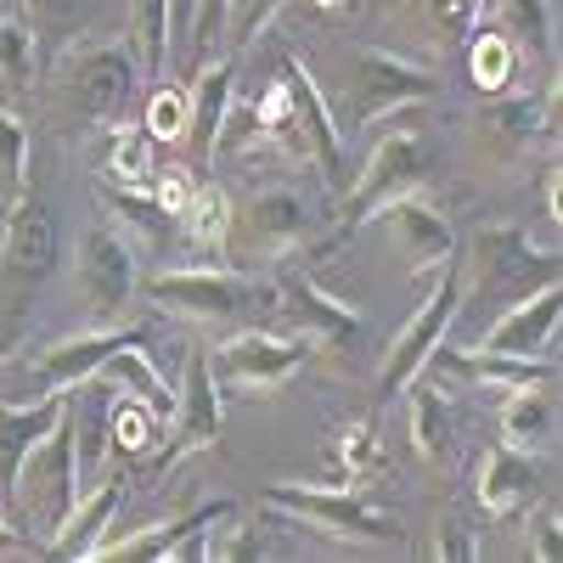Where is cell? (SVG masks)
<instances>
[{"instance_id": "d6a6232c", "label": "cell", "mask_w": 563, "mask_h": 563, "mask_svg": "<svg viewBox=\"0 0 563 563\" xmlns=\"http://www.w3.org/2000/svg\"><path fill=\"white\" fill-rule=\"evenodd\" d=\"M474 45H467V74H474V85L485 90V97H501V90L512 85V74H519V45H512L496 23L490 29H474L467 34Z\"/></svg>"}, {"instance_id": "7a4b0ae2", "label": "cell", "mask_w": 563, "mask_h": 563, "mask_svg": "<svg viewBox=\"0 0 563 563\" xmlns=\"http://www.w3.org/2000/svg\"><path fill=\"white\" fill-rule=\"evenodd\" d=\"M57 265V220L34 186L7 203V231H0V355L23 333V321Z\"/></svg>"}, {"instance_id": "ee69618b", "label": "cell", "mask_w": 563, "mask_h": 563, "mask_svg": "<svg viewBox=\"0 0 563 563\" xmlns=\"http://www.w3.org/2000/svg\"><path fill=\"white\" fill-rule=\"evenodd\" d=\"M192 7H198V0H169V63L186 52V34H192Z\"/></svg>"}, {"instance_id": "7bdbcfd3", "label": "cell", "mask_w": 563, "mask_h": 563, "mask_svg": "<svg viewBox=\"0 0 563 563\" xmlns=\"http://www.w3.org/2000/svg\"><path fill=\"white\" fill-rule=\"evenodd\" d=\"M147 198H153L164 214H180V209H186V198H192V175H186V169L153 175V180H147Z\"/></svg>"}, {"instance_id": "6da1fadb", "label": "cell", "mask_w": 563, "mask_h": 563, "mask_svg": "<svg viewBox=\"0 0 563 563\" xmlns=\"http://www.w3.org/2000/svg\"><path fill=\"white\" fill-rule=\"evenodd\" d=\"M135 85H141V63L130 40H79L57 57L52 108L74 130H108L130 113Z\"/></svg>"}, {"instance_id": "f35d334b", "label": "cell", "mask_w": 563, "mask_h": 563, "mask_svg": "<svg viewBox=\"0 0 563 563\" xmlns=\"http://www.w3.org/2000/svg\"><path fill=\"white\" fill-rule=\"evenodd\" d=\"M0 79L34 85V23L23 18H0Z\"/></svg>"}, {"instance_id": "ba28073f", "label": "cell", "mask_w": 563, "mask_h": 563, "mask_svg": "<svg viewBox=\"0 0 563 563\" xmlns=\"http://www.w3.org/2000/svg\"><path fill=\"white\" fill-rule=\"evenodd\" d=\"M74 282H79V299L85 316L97 327H113L124 316V305L141 294V265H135V243L124 231H113L108 220L85 225L79 238V260H74Z\"/></svg>"}, {"instance_id": "cb8c5ba5", "label": "cell", "mask_w": 563, "mask_h": 563, "mask_svg": "<svg viewBox=\"0 0 563 563\" xmlns=\"http://www.w3.org/2000/svg\"><path fill=\"white\" fill-rule=\"evenodd\" d=\"M249 220H254V249L260 254H288L310 238L316 214L305 209L299 192H288V186H276V192H260L249 203Z\"/></svg>"}, {"instance_id": "8d00e7d4", "label": "cell", "mask_w": 563, "mask_h": 563, "mask_svg": "<svg viewBox=\"0 0 563 563\" xmlns=\"http://www.w3.org/2000/svg\"><path fill=\"white\" fill-rule=\"evenodd\" d=\"M254 147H265L260 102H238V97H231V108H225V119H220V135H214V153H220V158H243V153H254Z\"/></svg>"}, {"instance_id": "2e32d148", "label": "cell", "mask_w": 563, "mask_h": 563, "mask_svg": "<svg viewBox=\"0 0 563 563\" xmlns=\"http://www.w3.org/2000/svg\"><path fill=\"white\" fill-rule=\"evenodd\" d=\"M231 501H209L186 519H169V525H147L141 536H108L90 558H130V563H164V558H186V563H203V547H209V530L220 519H231Z\"/></svg>"}, {"instance_id": "4dcf8cb0", "label": "cell", "mask_w": 563, "mask_h": 563, "mask_svg": "<svg viewBox=\"0 0 563 563\" xmlns=\"http://www.w3.org/2000/svg\"><path fill=\"white\" fill-rule=\"evenodd\" d=\"M490 124L512 141V147H541V141L558 135V85L547 97H512L490 113Z\"/></svg>"}, {"instance_id": "74e56055", "label": "cell", "mask_w": 563, "mask_h": 563, "mask_svg": "<svg viewBox=\"0 0 563 563\" xmlns=\"http://www.w3.org/2000/svg\"><path fill=\"white\" fill-rule=\"evenodd\" d=\"M186 113H192V90L186 85H158L147 97V119H141V130H147L153 141H180L186 135Z\"/></svg>"}, {"instance_id": "4fadbf2b", "label": "cell", "mask_w": 563, "mask_h": 563, "mask_svg": "<svg viewBox=\"0 0 563 563\" xmlns=\"http://www.w3.org/2000/svg\"><path fill=\"white\" fill-rule=\"evenodd\" d=\"M271 288H276V310L288 316V321H294V333L310 339L316 350H355V344H361V333H366L361 310L344 305V299H333L316 276H305V271H282Z\"/></svg>"}, {"instance_id": "9c48e42d", "label": "cell", "mask_w": 563, "mask_h": 563, "mask_svg": "<svg viewBox=\"0 0 563 563\" xmlns=\"http://www.w3.org/2000/svg\"><path fill=\"white\" fill-rule=\"evenodd\" d=\"M474 282L490 299H525L558 282V249H541L525 225H485L474 238Z\"/></svg>"}, {"instance_id": "ab89813d", "label": "cell", "mask_w": 563, "mask_h": 563, "mask_svg": "<svg viewBox=\"0 0 563 563\" xmlns=\"http://www.w3.org/2000/svg\"><path fill=\"white\" fill-rule=\"evenodd\" d=\"M282 0H225V18H220V34H225V52H243L265 34V23L276 18Z\"/></svg>"}, {"instance_id": "7dc6e473", "label": "cell", "mask_w": 563, "mask_h": 563, "mask_svg": "<svg viewBox=\"0 0 563 563\" xmlns=\"http://www.w3.org/2000/svg\"><path fill=\"white\" fill-rule=\"evenodd\" d=\"M310 7H321V12H344V7H355V0H310Z\"/></svg>"}, {"instance_id": "f6af8a7d", "label": "cell", "mask_w": 563, "mask_h": 563, "mask_svg": "<svg viewBox=\"0 0 563 563\" xmlns=\"http://www.w3.org/2000/svg\"><path fill=\"white\" fill-rule=\"evenodd\" d=\"M29 7H34V18H45V23H57V18H68V12L79 7V0H29Z\"/></svg>"}, {"instance_id": "c3c4849f", "label": "cell", "mask_w": 563, "mask_h": 563, "mask_svg": "<svg viewBox=\"0 0 563 563\" xmlns=\"http://www.w3.org/2000/svg\"><path fill=\"white\" fill-rule=\"evenodd\" d=\"M0 530H7V525H0Z\"/></svg>"}, {"instance_id": "7402d4cb", "label": "cell", "mask_w": 563, "mask_h": 563, "mask_svg": "<svg viewBox=\"0 0 563 563\" xmlns=\"http://www.w3.org/2000/svg\"><path fill=\"white\" fill-rule=\"evenodd\" d=\"M119 507H124V479H108V485H97L90 496H79L74 501V512H68V525L45 541V552L52 558H63V563H74V558H90L108 536H113V519H119Z\"/></svg>"}, {"instance_id": "e0dca14e", "label": "cell", "mask_w": 563, "mask_h": 563, "mask_svg": "<svg viewBox=\"0 0 563 563\" xmlns=\"http://www.w3.org/2000/svg\"><path fill=\"white\" fill-rule=\"evenodd\" d=\"M147 333L141 327H90V333H74V339H57V344H45L29 355V372L40 378V389H79L90 384L102 372V361L124 344H141Z\"/></svg>"}, {"instance_id": "836d02e7", "label": "cell", "mask_w": 563, "mask_h": 563, "mask_svg": "<svg viewBox=\"0 0 563 563\" xmlns=\"http://www.w3.org/2000/svg\"><path fill=\"white\" fill-rule=\"evenodd\" d=\"M519 57H552V34H558V18H552V0H501V23H496Z\"/></svg>"}, {"instance_id": "9a60e30c", "label": "cell", "mask_w": 563, "mask_h": 563, "mask_svg": "<svg viewBox=\"0 0 563 563\" xmlns=\"http://www.w3.org/2000/svg\"><path fill=\"white\" fill-rule=\"evenodd\" d=\"M372 220H378V225L389 231V238H395V249H400L406 271H417V276H429V271H440L445 260H456V231H451V214H445L440 203H429V198L400 192V198H389Z\"/></svg>"}, {"instance_id": "60d3db41", "label": "cell", "mask_w": 563, "mask_h": 563, "mask_svg": "<svg viewBox=\"0 0 563 563\" xmlns=\"http://www.w3.org/2000/svg\"><path fill=\"white\" fill-rule=\"evenodd\" d=\"M558 530H563L558 501H541V507H536V519H530V558H536V563H558V558H563Z\"/></svg>"}, {"instance_id": "ac0fdd59", "label": "cell", "mask_w": 563, "mask_h": 563, "mask_svg": "<svg viewBox=\"0 0 563 563\" xmlns=\"http://www.w3.org/2000/svg\"><path fill=\"white\" fill-rule=\"evenodd\" d=\"M440 378H462V384H485V389H530V384H558V361L552 355H496V350H456V344H434L429 366Z\"/></svg>"}, {"instance_id": "484cf974", "label": "cell", "mask_w": 563, "mask_h": 563, "mask_svg": "<svg viewBox=\"0 0 563 563\" xmlns=\"http://www.w3.org/2000/svg\"><path fill=\"white\" fill-rule=\"evenodd\" d=\"M231 198L220 192L214 180H192V198H186L180 209V231H186V243H192L198 254L209 260H225V243H231Z\"/></svg>"}, {"instance_id": "8fae6325", "label": "cell", "mask_w": 563, "mask_h": 563, "mask_svg": "<svg viewBox=\"0 0 563 563\" xmlns=\"http://www.w3.org/2000/svg\"><path fill=\"white\" fill-rule=\"evenodd\" d=\"M169 417H175V429H169L164 451L153 456V479H164L169 467H180L186 456L220 445V434H225V400H220V384H214L209 350H186V378L175 389V411Z\"/></svg>"}, {"instance_id": "d4e9b609", "label": "cell", "mask_w": 563, "mask_h": 563, "mask_svg": "<svg viewBox=\"0 0 563 563\" xmlns=\"http://www.w3.org/2000/svg\"><path fill=\"white\" fill-rule=\"evenodd\" d=\"M97 169H102L108 186H130V192H147V180H153V169H158V164H153V135L141 130V124H130V119L108 124V130H102Z\"/></svg>"}, {"instance_id": "e575fe53", "label": "cell", "mask_w": 563, "mask_h": 563, "mask_svg": "<svg viewBox=\"0 0 563 563\" xmlns=\"http://www.w3.org/2000/svg\"><path fill=\"white\" fill-rule=\"evenodd\" d=\"M158 429H164V417H158L147 400H141V395H119V406H113V417H108V440H113L119 456L147 451V445L158 440Z\"/></svg>"}, {"instance_id": "277c9868", "label": "cell", "mask_w": 563, "mask_h": 563, "mask_svg": "<svg viewBox=\"0 0 563 563\" xmlns=\"http://www.w3.org/2000/svg\"><path fill=\"white\" fill-rule=\"evenodd\" d=\"M260 501L282 519H294L327 541H355V547H400V525L372 501L361 485H288L276 479L260 490Z\"/></svg>"}, {"instance_id": "bcb514c9", "label": "cell", "mask_w": 563, "mask_h": 563, "mask_svg": "<svg viewBox=\"0 0 563 563\" xmlns=\"http://www.w3.org/2000/svg\"><path fill=\"white\" fill-rule=\"evenodd\" d=\"M541 203H547V220L558 225V220H563V203H558V169H547V180H541Z\"/></svg>"}, {"instance_id": "1f68e13d", "label": "cell", "mask_w": 563, "mask_h": 563, "mask_svg": "<svg viewBox=\"0 0 563 563\" xmlns=\"http://www.w3.org/2000/svg\"><path fill=\"white\" fill-rule=\"evenodd\" d=\"M406 7H411V23L422 29V40L440 45V52H456L474 34L485 0H406Z\"/></svg>"}, {"instance_id": "3957f363", "label": "cell", "mask_w": 563, "mask_h": 563, "mask_svg": "<svg viewBox=\"0 0 563 563\" xmlns=\"http://www.w3.org/2000/svg\"><path fill=\"white\" fill-rule=\"evenodd\" d=\"M74 501H79V417H74V406H68V417L23 456L7 507L18 512L23 530H29V536L40 541V552H45V541L68 525Z\"/></svg>"}, {"instance_id": "b9f144b4", "label": "cell", "mask_w": 563, "mask_h": 563, "mask_svg": "<svg viewBox=\"0 0 563 563\" xmlns=\"http://www.w3.org/2000/svg\"><path fill=\"white\" fill-rule=\"evenodd\" d=\"M429 552H434L440 563H474V558H479V547H474V536H467V525H462V519H445Z\"/></svg>"}, {"instance_id": "7c38bea8", "label": "cell", "mask_w": 563, "mask_h": 563, "mask_svg": "<svg viewBox=\"0 0 563 563\" xmlns=\"http://www.w3.org/2000/svg\"><path fill=\"white\" fill-rule=\"evenodd\" d=\"M434 276H440V282H434L429 305H422V310L400 327V339H395V350H389V361H384V372H378V400H395V395H406L411 378H422V366H429L434 344L451 333V321H456V310H462V265L445 260Z\"/></svg>"}, {"instance_id": "52a82bcc", "label": "cell", "mask_w": 563, "mask_h": 563, "mask_svg": "<svg viewBox=\"0 0 563 563\" xmlns=\"http://www.w3.org/2000/svg\"><path fill=\"white\" fill-rule=\"evenodd\" d=\"M344 90H350V130L417 108V102H434L440 97V79L429 68H417L395 52H378V45H355L344 57Z\"/></svg>"}, {"instance_id": "5b68a950", "label": "cell", "mask_w": 563, "mask_h": 563, "mask_svg": "<svg viewBox=\"0 0 563 563\" xmlns=\"http://www.w3.org/2000/svg\"><path fill=\"white\" fill-rule=\"evenodd\" d=\"M158 310L169 316H192V321H231L254 305H276V288L260 276H238L225 265H186V271H158L141 282Z\"/></svg>"}, {"instance_id": "5bb4252c", "label": "cell", "mask_w": 563, "mask_h": 563, "mask_svg": "<svg viewBox=\"0 0 563 563\" xmlns=\"http://www.w3.org/2000/svg\"><path fill=\"white\" fill-rule=\"evenodd\" d=\"M282 85H288V102H294V124H299V147L305 164L321 169V180L333 192H350V175H344V130L333 124V108H327L321 85L310 79V68L299 57L282 63Z\"/></svg>"}, {"instance_id": "30bf717a", "label": "cell", "mask_w": 563, "mask_h": 563, "mask_svg": "<svg viewBox=\"0 0 563 563\" xmlns=\"http://www.w3.org/2000/svg\"><path fill=\"white\" fill-rule=\"evenodd\" d=\"M316 355L310 339H282V333H231L220 350H209V366H214V384L220 389H238V395H276L294 372Z\"/></svg>"}, {"instance_id": "f546056e", "label": "cell", "mask_w": 563, "mask_h": 563, "mask_svg": "<svg viewBox=\"0 0 563 563\" xmlns=\"http://www.w3.org/2000/svg\"><path fill=\"white\" fill-rule=\"evenodd\" d=\"M124 40L141 63V79H164V68H169V0H130Z\"/></svg>"}, {"instance_id": "83f0119b", "label": "cell", "mask_w": 563, "mask_h": 563, "mask_svg": "<svg viewBox=\"0 0 563 563\" xmlns=\"http://www.w3.org/2000/svg\"><path fill=\"white\" fill-rule=\"evenodd\" d=\"M327 462H333V479H327V485H366L384 467L378 422H372V417L344 422V429L333 434V445H327Z\"/></svg>"}, {"instance_id": "d590c367", "label": "cell", "mask_w": 563, "mask_h": 563, "mask_svg": "<svg viewBox=\"0 0 563 563\" xmlns=\"http://www.w3.org/2000/svg\"><path fill=\"white\" fill-rule=\"evenodd\" d=\"M29 186V124L18 113H0V203H12Z\"/></svg>"}, {"instance_id": "8992f818", "label": "cell", "mask_w": 563, "mask_h": 563, "mask_svg": "<svg viewBox=\"0 0 563 563\" xmlns=\"http://www.w3.org/2000/svg\"><path fill=\"white\" fill-rule=\"evenodd\" d=\"M434 169V153H429V141H422L411 124L389 130L378 147H372V158L361 164L355 186L344 192V225H339V238H355L361 225H372V214H378L389 198L400 192H417L422 180H429Z\"/></svg>"}, {"instance_id": "d6986e66", "label": "cell", "mask_w": 563, "mask_h": 563, "mask_svg": "<svg viewBox=\"0 0 563 563\" xmlns=\"http://www.w3.org/2000/svg\"><path fill=\"white\" fill-rule=\"evenodd\" d=\"M68 389H40L34 406H12V400H0V507L12 501V485H18V467L23 456L57 429V422L68 417Z\"/></svg>"}, {"instance_id": "44dd1931", "label": "cell", "mask_w": 563, "mask_h": 563, "mask_svg": "<svg viewBox=\"0 0 563 563\" xmlns=\"http://www.w3.org/2000/svg\"><path fill=\"white\" fill-rule=\"evenodd\" d=\"M541 490V474H536V462L530 451L519 445H490L485 462H479V507H485V519H512V512H525Z\"/></svg>"}, {"instance_id": "603a6c76", "label": "cell", "mask_w": 563, "mask_h": 563, "mask_svg": "<svg viewBox=\"0 0 563 563\" xmlns=\"http://www.w3.org/2000/svg\"><path fill=\"white\" fill-rule=\"evenodd\" d=\"M186 90H192V113H186V135L180 141H192L198 158H214L220 119H225L231 97H238V63H231V52L214 57V63H203V74L186 85Z\"/></svg>"}, {"instance_id": "ffe728a7", "label": "cell", "mask_w": 563, "mask_h": 563, "mask_svg": "<svg viewBox=\"0 0 563 563\" xmlns=\"http://www.w3.org/2000/svg\"><path fill=\"white\" fill-rule=\"evenodd\" d=\"M558 316H563V299H558V282H552V288H536L525 299H512L507 316L485 333L479 350H496V355H552Z\"/></svg>"}, {"instance_id": "f1b7e54d", "label": "cell", "mask_w": 563, "mask_h": 563, "mask_svg": "<svg viewBox=\"0 0 563 563\" xmlns=\"http://www.w3.org/2000/svg\"><path fill=\"white\" fill-rule=\"evenodd\" d=\"M406 400H411V445H417V456L440 462L451 451V395H445V384L411 378Z\"/></svg>"}, {"instance_id": "4316f807", "label": "cell", "mask_w": 563, "mask_h": 563, "mask_svg": "<svg viewBox=\"0 0 563 563\" xmlns=\"http://www.w3.org/2000/svg\"><path fill=\"white\" fill-rule=\"evenodd\" d=\"M496 429L507 445H519V451H536L552 440V384H530V389H507L501 400V417H496Z\"/></svg>"}]
</instances>
